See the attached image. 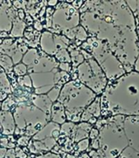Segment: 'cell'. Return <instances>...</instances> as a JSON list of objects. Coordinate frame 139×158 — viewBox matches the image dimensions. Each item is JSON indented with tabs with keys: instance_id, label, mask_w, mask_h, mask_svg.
<instances>
[{
	"instance_id": "cell-19",
	"label": "cell",
	"mask_w": 139,
	"mask_h": 158,
	"mask_svg": "<svg viewBox=\"0 0 139 158\" xmlns=\"http://www.w3.org/2000/svg\"><path fill=\"white\" fill-rule=\"evenodd\" d=\"M88 38V34L84 28L82 26H79L76 27V32H75V40H79V41H85L87 40Z\"/></svg>"
},
{
	"instance_id": "cell-8",
	"label": "cell",
	"mask_w": 139,
	"mask_h": 158,
	"mask_svg": "<svg viewBox=\"0 0 139 158\" xmlns=\"http://www.w3.org/2000/svg\"><path fill=\"white\" fill-rule=\"evenodd\" d=\"M0 128L3 135L12 136L14 134L16 123L11 111H0Z\"/></svg>"
},
{
	"instance_id": "cell-3",
	"label": "cell",
	"mask_w": 139,
	"mask_h": 158,
	"mask_svg": "<svg viewBox=\"0 0 139 158\" xmlns=\"http://www.w3.org/2000/svg\"><path fill=\"white\" fill-rule=\"evenodd\" d=\"M12 114L16 128L20 130V135L28 137L36 134L51 120L50 116L30 104H20L13 110Z\"/></svg>"
},
{
	"instance_id": "cell-16",
	"label": "cell",
	"mask_w": 139,
	"mask_h": 158,
	"mask_svg": "<svg viewBox=\"0 0 139 158\" xmlns=\"http://www.w3.org/2000/svg\"><path fill=\"white\" fill-rule=\"evenodd\" d=\"M54 58L56 59V60L58 63H68V64L71 63V55H70V53L67 50V49H60L54 55Z\"/></svg>"
},
{
	"instance_id": "cell-5",
	"label": "cell",
	"mask_w": 139,
	"mask_h": 158,
	"mask_svg": "<svg viewBox=\"0 0 139 158\" xmlns=\"http://www.w3.org/2000/svg\"><path fill=\"white\" fill-rule=\"evenodd\" d=\"M78 81L93 91L96 95L101 94L106 84V78L98 63L91 58L86 59L77 67Z\"/></svg>"
},
{
	"instance_id": "cell-21",
	"label": "cell",
	"mask_w": 139,
	"mask_h": 158,
	"mask_svg": "<svg viewBox=\"0 0 139 158\" xmlns=\"http://www.w3.org/2000/svg\"><path fill=\"white\" fill-rule=\"evenodd\" d=\"M17 81L19 85L22 86H27V87H32V82L30 80V77L28 74L25 75L23 77H17Z\"/></svg>"
},
{
	"instance_id": "cell-14",
	"label": "cell",
	"mask_w": 139,
	"mask_h": 158,
	"mask_svg": "<svg viewBox=\"0 0 139 158\" xmlns=\"http://www.w3.org/2000/svg\"><path fill=\"white\" fill-rule=\"evenodd\" d=\"M0 67L3 69L7 76L11 73H13V67L14 64L12 62V59L6 54H0Z\"/></svg>"
},
{
	"instance_id": "cell-24",
	"label": "cell",
	"mask_w": 139,
	"mask_h": 158,
	"mask_svg": "<svg viewBox=\"0 0 139 158\" xmlns=\"http://www.w3.org/2000/svg\"><path fill=\"white\" fill-rule=\"evenodd\" d=\"M88 143H89V141H88V138H86V139H84V140L80 141L78 144L79 148L80 150H84L85 148H88Z\"/></svg>"
},
{
	"instance_id": "cell-1",
	"label": "cell",
	"mask_w": 139,
	"mask_h": 158,
	"mask_svg": "<svg viewBox=\"0 0 139 158\" xmlns=\"http://www.w3.org/2000/svg\"><path fill=\"white\" fill-rule=\"evenodd\" d=\"M21 62L26 65L27 74L36 95H46L58 84L59 63L54 57L37 48H31L24 54Z\"/></svg>"
},
{
	"instance_id": "cell-25",
	"label": "cell",
	"mask_w": 139,
	"mask_h": 158,
	"mask_svg": "<svg viewBox=\"0 0 139 158\" xmlns=\"http://www.w3.org/2000/svg\"><path fill=\"white\" fill-rule=\"evenodd\" d=\"M98 134H99V132H98V129H96V128H92L90 130V132H89V134H88V136H89V138H91V139H96V138H98Z\"/></svg>"
},
{
	"instance_id": "cell-6",
	"label": "cell",
	"mask_w": 139,
	"mask_h": 158,
	"mask_svg": "<svg viewBox=\"0 0 139 158\" xmlns=\"http://www.w3.org/2000/svg\"><path fill=\"white\" fill-rule=\"evenodd\" d=\"M17 16V10L12 7L10 1H2L0 4V34L2 32L9 35L12 28V22Z\"/></svg>"
},
{
	"instance_id": "cell-15",
	"label": "cell",
	"mask_w": 139,
	"mask_h": 158,
	"mask_svg": "<svg viewBox=\"0 0 139 158\" xmlns=\"http://www.w3.org/2000/svg\"><path fill=\"white\" fill-rule=\"evenodd\" d=\"M70 55H71V63L73 64L74 68H77L79 65H80L85 59L83 58V54L80 52L78 51L77 49H72L69 51Z\"/></svg>"
},
{
	"instance_id": "cell-31",
	"label": "cell",
	"mask_w": 139,
	"mask_h": 158,
	"mask_svg": "<svg viewBox=\"0 0 139 158\" xmlns=\"http://www.w3.org/2000/svg\"><path fill=\"white\" fill-rule=\"evenodd\" d=\"M2 40H3V39H1V38H0V44L2 43Z\"/></svg>"
},
{
	"instance_id": "cell-13",
	"label": "cell",
	"mask_w": 139,
	"mask_h": 158,
	"mask_svg": "<svg viewBox=\"0 0 139 158\" xmlns=\"http://www.w3.org/2000/svg\"><path fill=\"white\" fill-rule=\"evenodd\" d=\"M0 91H2L7 95L12 93V89L9 78L6 72L0 67Z\"/></svg>"
},
{
	"instance_id": "cell-33",
	"label": "cell",
	"mask_w": 139,
	"mask_h": 158,
	"mask_svg": "<svg viewBox=\"0 0 139 158\" xmlns=\"http://www.w3.org/2000/svg\"><path fill=\"white\" fill-rule=\"evenodd\" d=\"M1 130H2V129H1V128H0V131H1Z\"/></svg>"
},
{
	"instance_id": "cell-11",
	"label": "cell",
	"mask_w": 139,
	"mask_h": 158,
	"mask_svg": "<svg viewBox=\"0 0 139 158\" xmlns=\"http://www.w3.org/2000/svg\"><path fill=\"white\" fill-rule=\"evenodd\" d=\"M50 119L52 122L56 124H63L66 123V117L65 114V108L60 102L56 101V102L52 103L51 108V116Z\"/></svg>"
},
{
	"instance_id": "cell-20",
	"label": "cell",
	"mask_w": 139,
	"mask_h": 158,
	"mask_svg": "<svg viewBox=\"0 0 139 158\" xmlns=\"http://www.w3.org/2000/svg\"><path fill=\"white\" fill-rule=\"evenodd\" d=\"M61 89V86H55L52 89L51 91H49L48 93L46 94L47 96H48V97L50 99V101H51L52 103H54V102H56V101H57Z\"/></svg>"
},
{
	"instance_id": "cell-30",
	"label": "cell",
	"mask_w": 139,
	"mask_h": 158,
	"mask_svg": "<svg viewBox=\"0 0 139 158\" xmlns=\"http://www.w3.org/2000/svg\"><path fill=\"white\" fill-rule=\"evenodd\" d=\"M8 95L4 92H2V91H0V102H2V101H4L5 99L7 98Z\"/></svg>"
},
{
	"instance_id": "cell-27",
	"label": "cell",
	"mask_w": 139,
	"mask_h": 158,
	"mask_svg": "<svg viewBox=\"0 0 139 158\" xmlns=\"http://www.w3.org/2000/svg\"><path fill=\"white\" fill-rule=\"evenodd\" d=\"M17 17L20 20H22L24 21L25 17V11L23 9H18L17 10Z\"/></svg>"
},
{
	"instance_id": "cell-4",
	"label": "cell",
	"mask_w": 139,
	"mask_h": 158,
	"mask_svg": "<svg viewBox=\"0 0 139 158\" xmlns=\"http://www.w3.org/2000/svg\"><path fill=\"white\" fill-rule=\"evenodd\" d=\"M54 8L51 25L52 32L54 31L56 34L65 35L68 31L79 26L80 13L72 5L66 2H58Z\"/></svg>"
},
{
	"instance_id": "cell-29",
	"label": "cell",
	"mask_w": 139,
	"mask_h": 158,
	"mask_svg": "<svg viewBox=\"0 0 139 158\" xmlns=\"http://www.w3.org/2000/svg\"><path fill=\"white\" fill-rule=\"evenodd\" d=\"M58 3V1H56V0H54V1H48V2H47V4L48 5V7H55Z\"/></svg>"
},
{
	"instance_id": "cell-7",
	"label": "cell",
	"mask_w": 139,
	"mask_h": 158,
	"mask_svg": "<svg viewBox=\"0 0 139 158\" xmlns=\"http://www.w3.org/2000/svg\"><path fill=\"white\" fill-rule=\"evenodd\" d=\"M39 45L41 47L42 51L50 56L54 57L56 52L58 51L54 39V35L49 31H44L42 33L39 40Z\"/></svg>"
},
{
	"instance_id": "cell-17",
	"label": "cell",
	"mask_w": 139,
	"mask_h": 158,
	"mask_svg": "<svg viewBox=\"0 0 139 158\" xmlns=\"http://www.w3.org/2000/svg\"><path fill=\"white\" fill-rule=\"evenodd\" d=\"M16 108V102H15L14 97L11 95H8L7 98L2 102L1 110L2 111H10L11 110H14Z\"/></svg>"
},
{
	"instance_id": "cell-22",
	"label": "cell",
	"mask_w": 139,
	"mask_h": 158,
	"mask_svg": "<svg viewBox=\"0 0 139 158\" xmlns=\"http://www.w3.org/2000/svg\"><path fill=\"white\" fill-rule=\"evenodd\" d=\"M59 70L61 69L62 72H66V73H68L71 72V64H68V63H59L58 66Z\"/></svg>"
},
{
	"instance_id": "cell-32",
	"label": "cell",
	"mask_w": 139,
	"mask_h": 158,
	"mask_svg": "<svg viewBox=\"0 0 139 158\" xmlns=\"http://www.w3.org/2000/svg\"><path fill=\"white\" fill-rule=\"evenodd\" d=\"M1 106H2V102H0V111H1Z\"/></svg>"
},
{
	"instance_id": "cell-18",
	"label": "cell",
	"mask_w": 139,
	"mask_h": 158,
	"mask_svg": "<svg viewBox=\"0 0 139 158\" xmlns=\"http://www.w3.org/2000/svg\"><path fill=\"white\" fill-rule=\"evenodd\" d=\"M13 73L14 75L18 77H23L27 74V67L25 64H24L22 62L19 64H16L13 67Z\"/></svg>"
},
{
	"instance_id": "cell-10",
	"label": "cell",
	"mask_w": 139,
	"mask_h": 158,
	"mask_svg": "<svg viewBox=\"0 0 139 158\" xmlns=\"http://www.w3.org/2000/svg\"><path fill=\"white\" fill-rule=\"evenodd\" d=\"M32 102L34 106L44 111L47 115L51 116V108L52 102L47 95H32Z\"/></svg>"
},
{
	"instance_id": "cell-28",
	"label": "cell",
	"mask_w": 139,
	"mask_h": 158,
	"mask_svg": "<svg viewBox=\"0 0 139 158\" xmlns=\"http://www.w3.org/2000/svg\"><path fill=\"white\" fill-rule=\"evenodd\" d=\"M8 138H1V140H0V144L3 147H7V144H8Z\"/></svg>"
},
{
	"instance_id": "cell-26",
	"label": "cell",
	"mask_w": 139,
	"mask_h": 158,
	"mask_svg": "<svg viewBox=\"0 0 139 158\" xmlns=\"http://www.w3.org/2000/svg\"><path fill=\"white\" fill-rule=\"evenodd\" d=\"M34 28L37 31L40 32V31H42L44 28V26L42 25V23L39 21H35L34 23Z\"/></svg>"
},
{
	"instance_id": "cell-9",
	"label": "cell",
	"mask_w": 139,
	"mask_h": 158,
	"mask_svg": "<svg viewBox=\"0 0 139 158\" xmlns=\"http://www.w3.org/2000/svg\"><path fill=\"white\" fill-rule=\"evenodd\" d=\"M100 99L97 97L87 108L83 110L81 115V122L88 123L91 118H98L100 115Z\"/></svg>"
},
{
	"instance_id": "cell-12",
	"label": "cell",
	"mask_w": 139,
	"mask_h": 158,
	"mask_svg": "<svg viewBox=\"0 0 139 158\" xmlns=\"http://www.w3.org/2000/svg\"><path fill=\"white\" fill-rule=\"evenodd\" d=\"M26 27L27 25L25 24V21L20 20L17 16L12 22V28L11 32H10L9 36L12 39L22 38L24 36V32Z\"/></svg>"
},
{
	"instance_id": "cell-23",
	"label": "cell",
	"mask_w": 139,
	"mask_h": 158,
	"mask_svg": "<svg viewBox=\"0 0 139 158\" xmlns=\"http://www.w3.org/2000/svg\"><path fill=\"white\" fill-rule=\"evenodd\" d=\"M29 140H30V137H28V136H21V138H18L17 143L20 146H26L28 144V143H29Z\"/></svg>"
},
{
	"instance_id": "cell-2",
	"label": "cell",
	"mask_w": 139,
	"mask_h": 158,
	"mask_svg": "<svg viewBox=\"0 0 139 158\" xmlns=\"http://www.w3.org/2000/svg\"><path fill=\"white\" fill-rule=\"evenodd\" d=\"M97 98L93 91L80 83L78 80L64 84L59 94L57 101L64 106L66 120L79 123L83 110Z\"/></svg>"
}]
</instances>
